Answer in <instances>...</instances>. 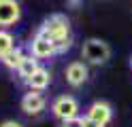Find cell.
Wrapping results in <instances>:
<instances>
[{
    "mask_svg": "<svg viewBox=\"0 0 132 127\" xmlns=\"http://www.w3.org/2000/svg\"><path fill=\"white\" fill-rule=\"evenodd\" d=\"M38 34H45L53 40L55 45V53L62 55L66 51H70L72 47V32H70V21L68 17L62 15V13H55V15H49L47 19L40 23V28L36 30Z\"/></svg>",
    "mask_w": 132,
    "mask_h": 127,
    "instance_id": "obj_1",
    "label": "cell"
},
{
    "mask_svg": "<svg viewBox=\"0 0 132 127\" xmlns=\"http://www.w3.org/2000/svg\"><path fill=\"white\" fill-rule=\"evenodd\" d=\"M81 57L87 66H104L111 57V47L102 38H87L81 47Z\"/></svg>",
    "mask_w": 132,
    "mask_h": 127,
    "instance_id": "obj_2",
    "label": "cell"
},
{
    "mask_svg": "<svg viewBox=\"0 0 132 127\" xmlns=\"http://www.w3.org/2000/svg\"><path fill=\"white\" fill-rule=\"evenodd\" d=\"M79 100L75 95H57L51 102V114L60 121H66V119H72V116H79Z\"/></svg>",
    "mask_w": 132,
    "mask_h": 127,
    "instance_id": "obj_3",
    "label": "cell"
},
{
    "mask_svg": "<svg viewBox=\"0 0 132 127\" xmlns=\"http://www.w3.org/2000/svg\"><path fill=\"white\" fill-rule=\"evenodd\" d=\"M19 106H21V112L23 114L38 116L47 108V97L43 95V91H28V93H23Z\"/></svg>",
    "mask_w": 132,
    "mask_h": 127,
    "instance_id": "obj_4",
    "label": "cell"
},
{
    "mask_svg": "<svg viewBox=\"0 0 132 127\" xmlns=\"http://www.w3.org/2000/svg\"><path fill=\"white\" fill-rule=\"evenodd\" d=\"M64 79L66 83L70 85V87H83V85L87 83L89 79V68L85 62H79V59H75V62H70L68 66H66V70H64Z\"/></svg>",
    "mask_w": 132,
    "mask_h": 127,
    "instance_id": "obj_5",
    "label": "cell"
},
{
    "mask_svg": "<svg viewBox=\"0 0 132 127\" xmlns=\"http://www.w3.org/2000/svg\"><path fill=\"white\" fill-rule=\"evenodd\" d=\"M30 55L36 57V59H49V57L57 55L53 40L49 36H45V34H38L36 32V36L32 38V42H30Z\"/></svg>",
    "mask_w": 132,
    "mask_h": 127,
    "instance_id": "obj_6",
    "label": "cell"
},
{
    "mask_svg": "<svg viewBox=\"0 0 132 127\" xmlns=\"http://www.w3.org/2000/svg\"><path fill=\"white\" fill-rule=\"evenodd\" d=\"M85 116L94 119V121H98L100 125L106 127L113 121V106L109 104V102H104V100H96V102H92V104L87 106Z\"/></svg>",
    "mask_w": 132,
    "mask_h": 127,
    "instance_id": "obj_7",
    "label": "cell"
},
{
    "mask_svg": "<svg viewBox=\"0 0 132 127\" xmlns=\"http://www.w3.org/2000/svg\"><path fill=\"white\" fill-rule=\"evenodd\" d=\"M21 19V6L17 0H4L0 2V28L15 25Z\"/></svg>",
    "mask_w": 132,
    "mask_h": 127,
    "instance_id": "obj_8",
    "label": "cell"
},
{
    "mask_svg": "<svg viewBox=\"0 0 132 127\" xmlns=\"http://www.w3.org/2000/svg\"><path fill=\"white\" fill-rule=\"evenodd\" d=\"M49 85H51V72H49L47 68H43V66L26 81V87L30 91H45Z\"/></svg>",
    "mask_w": 132,
    "mask_h": 127,
    "instance_id": "obj_9",
    "label": "cell"
},
{
    "mask_svg": "<svg viewBox=\"0 0 132 127\" xmlns=\"http://www.w3.org/2000/svg\"><path fill=\"white\" fill-rule=\"evenodd\" d=\"M23 57H26L23 49H21V47H13L11 51H6V53L0 57V62H2L4 68H9V70H17L19 64L23 62Z\"/></svg>",
    "mask_w": 132,
    "mask_h": 127,
    "instance_id": "obj_10",
    "label": "cell"
},
{
    "mask_svg": "<svg viewBox=\"0 0 132 127\" xmlns=\"http://www.w3.org/2000/svg\"><path fill=\"white\" fill-rule=\"evenodd\" d=\"M38 68H40V59L32 57V55H26V57H23V62L19 64V68H17V76H19L23 83H26L30 76L38 70Z\"/></svg>",
    "mask_w": 132,
    "mask_h": 127,
    "instance_id": "obj_11",
    "label": "cell"
},
{
    "mask_svg": "<svg viewBox=\"0 0 132 127\" xmlns=\"http://www.w3.org/2000/svg\"><path fill=\"white\" fill-rule=\"evenodd\" d=\"M15 47V36L6 30H0V57H2L6 51H11Z\"/></svg>",
    "mask_w": 132,
    "mask_h": 127,
    "instance_id": "obj_12",
    "label": "cell"
},
{
    "mask_svg": "<svg viewBox=\"0 0 132 127\" xmlns=\"http://www.w3.org/2000/svg\"><path fill=\"white\" fill-rule=\"evenodd\" d=\"M62 127H83V116H72L62 121Z\"/></svg>",
    "mask_w": 132,
    "mask_h": 127,
    "instance_id": "obj_13",
    "label": "cell"
},
{
    "mask_svg": "<svg viewBox=\"0 0 132 127\" xmlns=\"http://www.w3.org/2000/svg\"><path fill=\"white\" fill-rule=\"evenodd\" d=\"M83 127H104V125H100L98 121H94L89 116H83Z\"/></svg>",
    "mask_w": 132,
    "mask_h": 127,
    "instance_id": "obj_14",
    "label": "cell"
},
{
    "mask_svg": "<svg viewBox=\"0 0 132 127\" xmlns=\"http://www.w3.org/2000/svg\"><path fill=\"white\" fill-rule=\"evenodd\" d=\"M0 127H23L19 121H4V123H0Z\"/></svg>",
    "mask_w": 132,
    "mask_h": 127,
    "instance_id": "obj_15",
    "label": "cell"
},
{
    "mask_svg": "<svg viewBox=\"0 0 132 127\" xmlns=\"http://www.w3.org/2000/svg\"><path fill=\"white\" fill-rule=\"evenodd\" d=\"M68 4H72V6H75V4H79V0H68Z\"/></svg>",
    "mask_w": 132,
    "mask_h": 127,
    "instance_id": "obj_16",
    "label": "cell"
},
{
    "mask_svg": "<svg viewBox=\"0 0 132 127\" xmlns=\"http://www.w3.org/2000/svg\"><path fill=\"white\" fill-rule=\"evenodd\" d=\"M130 68H132V57H130Z\"/></svg>",
    "mask_w": 132,
    "mask_h": 127,
    "instance_id": "obj_17",
    "label": "cell"
},
{
    "mask_svg": "<svg viewBox=\"0 0 132 127\" xmlns=\"http://www.w3.org/2000/svg\"><path fill=\"white\" fill-rule=\"evenodd\" d=\"M0 2H4V0H0Z\"/></svg>",
    "mask_w": 132,
    "mask_h": 127,
    "instance_id": "obj_18",
    "label": "cell"
}]
</instances>
